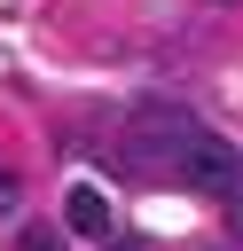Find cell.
<instances>
[{
  "label": "cell",
  "mask_w": 243,
  "mask_h": 251,
  "mask_svg": "<svg viewBox=\"0 0 243 251\" xmlns=\"http://www.w3.org/2000/svg\"><path fill=\"white\" fill-rule=\"evenodd\" d=\"M165 165H172L188 188H204V196H235V188H243V149L219 141V133H188Z\"/></svg>",
  "instance_id": "obj_1"
},
{
  "label": "cell",
  "mask_w": 243,
  "mask_h": 251,
  "mask_svg": "<svg viewBox=\"0 0 243 251\" xmlns=\"http://www.w3.org/2000/svg\"><path fill=\"white\" fill-rule=\"evenodd\" d=\"M63 227H71V235H86V243H110V196L78 180V188L63 196Z\"/></svg>",
  "instance_id": "obj_2"
},
{
  "label": "cell",
  "mask_w": 243,
  "mask_h": 251,
  "mask_svg": "<svg viewBox=\"0 0 243 251\" xmlns=\"http://www.w3.org/2000/svg\"><path fill=\"white\" fill-rule=\"evenodd\" d=\"M16 251H71V243H63L55 227H24V235H16Z\"/></svg>",
  "instance_id": "obj_3"
},
{
  "label": "cell",
  "mask_w": 243,
  "mask_h": 251,
  "mask_svg": "<svg viewBox=\"0 0 243 251\" xmlns=\"http://www.w3.org/2000/svg\"><path fill=\"white\" fill-rule=\"evenodd\" d=\"M16 196H24V180H16V173H8V165H0V220H8V212H16Z\"/></svg>",
  "instance_id": "obj_4"
},
{
  "label": "cell",
  "mask_w": 243,
  "mask_h": 251,
  "mask_svg": "<svg viewBox=\"0 0 243 251\" xmlns=\"http://www.w3.org/2000/svg\"><path fill=\"white\" fill-rule=\"evenodd\" d=\"M227 235H235V243H243V188H235V196H227Z\"/></svg>",
  "instance_id": "obj_5"
},
{
  "label": "cell",
  "mask_w": 243,
  "mask_h": 251,
  "mask_svg": "<svg viewBox=\"0 0 243 251\" xmlns=\"http://www.w3.org/2000/svg\"><path fill=\"white\" fill-rule=\"evenodd\" d=\"M110 251H133V243H125V235H110Z\"/></svg>",
  "instance_id": "obj_6"
}]
</instances>
